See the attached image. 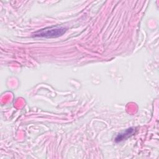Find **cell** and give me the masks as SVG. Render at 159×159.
<instances>
[{"instance_id": "2", "label": "cell", "mask_w": 159, "mask_h": 159, "mask_svg": "<svg viewBox=\"0 0 159 159\" xmlns=\"http://www.w3.org/2000/svg\"><path fill=\"white\" fill-rule=\"evenodd\" d=\"M134 133H135V128L130 127V128L127 129V130H125L124 132L119 134L117 135V137H116L115 140H116V142H120V141H122L123 140L126 139L132 135Z\"/></svg>"}, {"instance_id": "1", "label": "cell", "mask_w": 159, "mask_h": 159, "mask_svg": "<svg viewBox=\"0 0 159 159\" xmlns=\"http://www.w3.org/2000/svg\"><path fill=\"white\" fill-rule=\"evenodd\" d=\"M66 32V28L62 26H52L40 29L35 32L33 36L36 37H57L62 35Z\"/></svg>"}]
</instances>
